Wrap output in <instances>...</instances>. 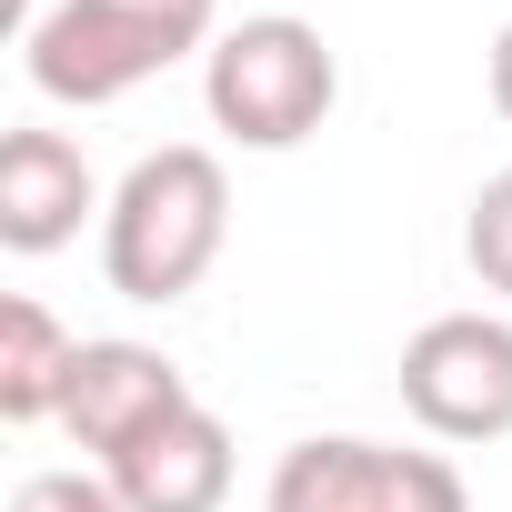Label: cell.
<instances>
[{"mask_svg":"<svg viewBox=\"0 0 512 512\" xmlns=\"http://www.w3.org/2000/svg\"><path fill=\"white\" fill-rule=\"evenodd\" d=\"M402 412L432 442H502L512 432V322L502 312H432L402 342Z\"/></svg>","mask_w":512,"mask_h":512,"instance_id":"obj_5","label":"cell"},{"mask_svg":"<svg viewBox=\"0 0 512 512\" xmlns=\"http://www.w3.org/2000/svg\"><path fill=\"white\" fill-rule=\"evenodd\" d=\"M171 412H191V372L151 342H81V372H71V402H61V432L81 452H131L141 432H161Z\"/></svg>","mask_w":512,"mask_h":512,"instance_id":"obj_6","label":"cell"},{"mask_svg":"<svg viewBox=\"0 0 512 512\" xmlns=\"http://www.w3.org/2000/svg\"><path fill=\"white\" fill-rule=\"evenodd\" d=\"M492 111H502V121H512V21H502V31H492Z\"/></svg>","mask_w":512,"mask_h":512,"instance_id":"obj_12","label":"cell"},{"mask_svg":"<svg viewBox=\"0 0 512 512\" xmlns=\"http://www.w3.org/2000/svg\"><path fill=\"white\" fill-rule=\"evenodd\" d=\"M201 101H211V131L241 151H302L342 101V61L312 21L251 11L201 51Z\"/></svg>","mask_w":512,"mask_h":512,"instance_id":"obj_3","label":"cell"},{"mask_svg":"<svg viewBox=\"0 0 512 512\" xmlns=\"http://www.w3.org/2000/svg\"><path fill=\"white\" fill-rule=\"evenodd\" d=\"M71 372H81V332L51 302L11 292V302H0V422H21V432L31 422H61Z\"/></svg>","mask_w":512,"mask_h":512,"instance_id":"obj_9","label":"cell"},{"mask_svg":"<svg viewBox=\"0 0 512 512\" xmlns=\"http://www.w3.org/2000/svg\"><path fill=\"white\" fill-rule=\"evenodd\" d=\"M221 41V0H51L31 51V91L61 111H111L171 61Z\"/></svg>","mask_w":512,"mask_h":512,"instance_id":"obj_2","label":"cell"},{"mask_svg":"<svg viewBox=\"0 0 512 512\" xmlns=\"http://www.w3.org/2000/svg\"><path fill=\"white\" fill-rule=\"evenodd\" d=\"M81 211H111V201H101L71 131H11L0 141V251L41 262V251H61L81 231Z\"/></svg>","mask_w":512,"mask_h":512,"instance_id":"obj_7","label":"cell"},{"mask_svg":"<svg viewBox=\"0 0 512 512\" xmlns=\"http://www.w3.org/2000/svg\"><path fill=\"white\" fill-rule=\"evenodd\" d=\"M101 472L131 512H221L231 502V432H221V412L191 402L161 432H141L131 452H111Z\"/></svg>","mask_w":512,"mask_h":512,"instance_id":"obj_8","label":"cell"},{"mask_svg":"<svg viewBox=\"0 0 512 512\" xmlns=\"http://www.w3.org/2000/svg\"><path fill=\"white\" fill-rule=\"evenodd\" d=\"M11 512H131V502L111 492V472H31Z\"/></svg>","mask_w":512,"mask_h":512,"instance_id":"obj_11","label":"cell"},{"mask_svg":"<svg viewBox=\"0 0 512 512\" xmlns=\"http://www.w3.org/2000/svg\"><path fill=\"white\" fill-rule=\"evenodd\" d=\"M231 241V171L201 141H161L121 171L101 211V272L121 302H181Z\"/></svg>","mask_w":512,"mask_h":512,"instance_id":"obj_1","label":"cell"},{"mask_svg":"<svg viewBox=\"0 0 512 512\" xmlns=\"http://www.w3.org/2000/svg\"><path fill=\"white\" fill-rule=\"evenodd\" d=\"M462 262H472L482 292L512 302V171H492V181L472 191V211H462Z\"/></svg>","mask_w":512,"mask_h":512,"instance_id":"obj_10","label":"cell"},{"mask_svg":"<svg viewBox=\"0 0 512 512\" xmlns=\"http://www.w3.org/2000/svg\"><path fill=\"white\" fill-rule=\"evenodd\" d=\"M262 512H472L452 452H402L362 432H312L272 462Z\"/></svg>","mask_w":512,"mask_h":512,"instance_id":"obj_4","label":"cell"}]
</instances>
